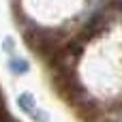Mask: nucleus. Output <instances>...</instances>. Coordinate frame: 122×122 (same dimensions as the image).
<instances>
[{"instance_id": "f257e3e1", "label": "nucleus", "mask_w": 122, "mask_h": 122, "mask_svg": "<svg viewBox=\"0 0 122 122\" xmlns=\"http://www.w3.org/2000/svg\"><path fill=\"white\" fill-rule=\"evenodd\" d=\"M17 103H19V107H21L24 112H28V114H32V112L36 109V105H34V99H32V94H30V92H24V94H19Z\"/></svg>"}, {"instance_id": "f03ea898", "label": "nucleus", "mask_w": 122, "mask_h": 122, "mask_svg": "<svg viewBox=\"0 0 122 122\" xmlns=\"http://www.w3.org/2000/svg\"><path fill=\"white\" fill-rule=\"evenodd\" d=\"M9 69H11L13 73H17V75H24V73L28 71V62H26L24 58H11V60H9Z\"/></svg>"}]
</instances>
